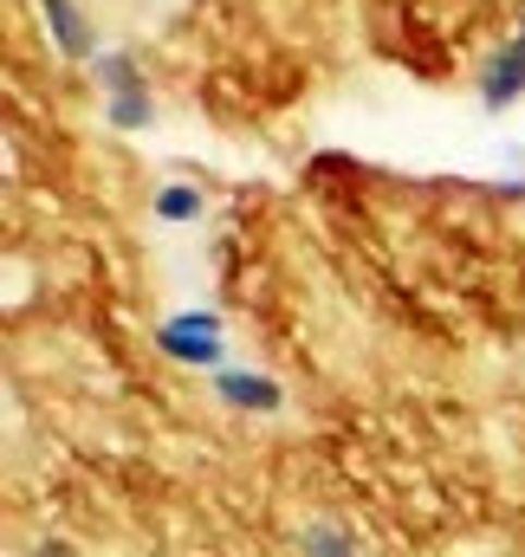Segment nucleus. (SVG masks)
Masks as SVG:
<instances>
[{
  "label": "nucleus",
  "instance_id": "6",
  "mask_svg": "<svg viewBox=\"0 0 525 557\" xmlns=\"http://www.w3.org/2000/svg\"><path fill=\"white\" fill-rule=\"evenodd\" d=\"M91 85H98L105 98L143 91V65H136V52H131V46H105V52L91 59Z\"/></svg>",
  "mask_w": 525,
  "mask_h": 557
},
{
  "label": "nucleus",
  "instance_id": "7",
  "mask_svg": "<svg viewBox=\"0 0 525 557\" xmlns=\"http://www.w3.org/2000/svg\"><path fill=\"white\" fill-rule=\"evenodd\" d=\"M298 557H364V545L351 539V525L312 519V525H298Z\"/></svg>",
  "mask_w": 525,
  "mask_h": 557
},
{
  "label": "nucleus",
  "instance_id": "3",
  "mask_svg": "<svg viewBox=\"0 0 525 557\" xmlns=\"http://www.w3.org/2000/svg\"><path fill=\"white\" fill-rule=\"evenodd\" d=\"M33 13H39L52 52H59L65 65H85V72H91V59L105 52V39H98V20L85 13V0H33Z\"/></svg>",
  "mask_w": 525,
  "mask_h": 557
},
{
  "label": "nucleus",
  "instance_id": "1",
  "mask_svg": "<svg viewBox=\"0 0 525 557\" xmlns=\"http://www.w3.org/2000/svg\"><path fill=\"white\" fill-rule=\"evenodd\" d=\"M156 350L182 370H228V324L221 311H169L156 324Z\"/></svg>",
  "mask_w": 525,
  "mask_h": 557
},
{
  "label": "nucleus",
  "instance_id": "2",
  "mask_svg": "<svg viewBox=\"0 0 525 557\" xmlns=\"http://www.w3.org/2000/svg\"><path fill=\"white\" fill-rule=\"evenodd\" d=\"M474 98H480V111H513L525 98V7H520V20H513V33L480 59V72H474Z\"/></svg>",
  "mask_w": 525,
  "mask_h": 557
},
{
  "label": "nucleus",
  "instance_id": "4",
  "mask_svg": "<svg viewBox=\"0 0 525 557\" xmlns=\"http://www.w3.org/2000/svg\"><path fill=\"white\" fill-rule=\"evenodd\" d=\"M215 403L234 409V416H279L285 409V383L254 370V363H228V370H215Z\"/></svg>",
  "mask_w": 525,
  "mask_h": 557
},
{
  "label": "nucleus",
  "instance_id": "5",
  "mask_svg": "<svg viewBox=\"0 0 525 557\" xmlns=\"http://www.w3.org/2000/svg\"><path fill=\"white\" fill-rule=\"evenodd\" d=\"M149 214H156L162 227H195V221L208 214V195H202L195 182H162L156 201H149Z\"/></svg>",
  "mask_w": 525,
  "mask_h": 557
},
{
  "label": "nucleus",
  "instance_id": "8",
  "mask_svg": "<svg viewBox=\"0 0 525 557\" xmlns=\"http://www.w3.org/2000/svg\"><path fill=\"white\" fill-rule=\"evenodd\" d=\"M105 124H111V131H149V124H156L149 85H143V91H124V98H105Z\"/></svg>",
  "mask_w": 525,
  "mask_h": 557
},
{
  "label": "nucleus",
  "instance_id": "9",
  "mask_svg": "<svg viewBox=\"0 0 525 557\" xmlns=\"http://www.w3.org/2000/svg\"><path fill=\"white\" fill-rule=\"evenodd\" d=\"M26 557H78V552H72L65 539H39V545H33V552H26Z\"/></svg>",
  "mask_w": 525,
  "mask_h": 557
}]
</instances>
